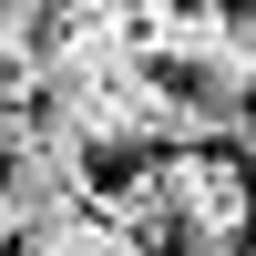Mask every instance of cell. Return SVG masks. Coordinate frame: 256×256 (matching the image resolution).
<instances>
[{"label": "cell", "mask_w": 256, "mask_h": 256, "mask_svg": "<svg viewBox=\"0 0 256 256\" xmlns=\"http://www.w3.org/2000/svg\"><path fill=\"white\" fill-rule=\"evenodd\" d=\"M113 226H134L144 246L184 236V256H236L256 226V174L216 144H164L134 184H113Z\"/></svg>", "instance_id": "obj_1"}, {"label": "cell", "mask_w": 256, "mask_h": 256, "mask_svg": "<svg viewBox=\"0 0 256 256\" xmlns=\"http://www.w3.org/2000/svg\"><path fill=\"white\" fill-rule=\"evenodd\" d=\"M92 195V144H72L62 123L0 113V236H31V226L72 216Z\"/></svg>", "instance_id": "obj_2"}, {"label": "cell", "mask_w": 256, "mask_h": 256, "mask_svg": "<svg viewBox=\"0 0 256 256\" xmlns=\"http://www.w3.org/2000/svg\"><path fill=\"white\" fill-rule=\"evenodd\" d=\"M20 256H154L134 236V226H113V216H52V226H31V236H20Z\"/></svg>", "instance_id": "obj_3"}]
</instances>
